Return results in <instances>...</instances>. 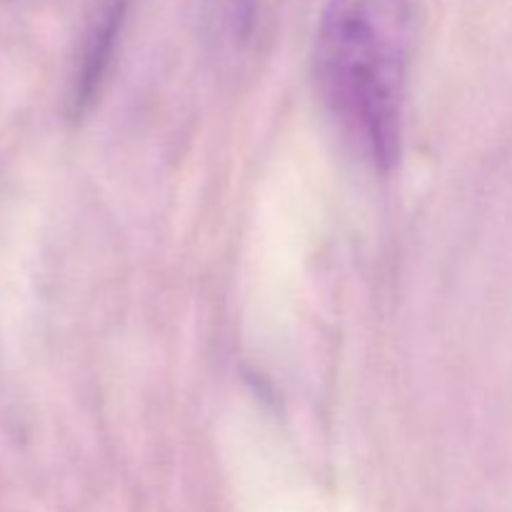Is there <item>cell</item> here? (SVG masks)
<instances>
[{
	"mask_svg": "<svg viewBox=\"0 0 512 512\" xmlns=\"http://www.w3.org/2000/svg\"><path fill=\"white\" fill-rule=\"evenodd\" d=\"M135 0H98L93 15H90L88 30H85L83 48H80L78 70L73 80V113H80L93 100L115 48H118L120 33H123L128 15Z\"/></svg>",
	"mask_w": 512,
	"mask_h": 512,
	"instance_id": "obj_2",
	"label": "cell"
},
{
	"mask_svg": "<svg viewBox=\"0 0 512 512\" xmlns=\"http://www.w3.org/2000/svg\"><path fill=\"white\" fill-rule=\"evenodd\" d=\"M263 5L265 0H223L230 30H233L238 38H248V35L258 28Z\"/></svg>",
	"mask_w": 512,
	"mask_h": 512,
	"instance_id": "obj_3",
	"label": "cell"
},
{
	"mask_svg": "<svg viewBox=\"0 0 512 512\" xmlns=\"http://www.w3.org/2000/svg\"><path fill=\"white\" fill-rule=\"evenodd\" d=\"M415 0H325L315 40L320 93L365 160L390 170L403 148Z\"/></svg>",
	"mask_w": 512,
	"mask_h": 512,
	"instance_id": "obj_1",
	"label": "cell"
}]
</instances>
